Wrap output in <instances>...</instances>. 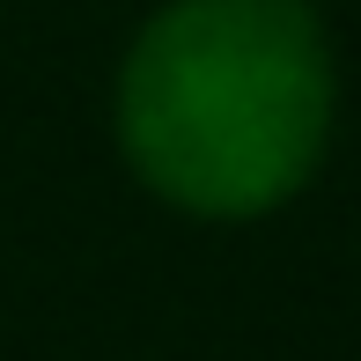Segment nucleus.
I'll list each match as a JSON object with an SVG mask.
<instances>
[{"mask_svg":"<svg viewBox=\"0 0 361 361\" xmlns=\"http://www.w3.org/2000/svg\"><path fill=\"white\" fill-rule=\"evenodd\" d=\"M339 59L310 0H162L133 30L111 133L140 192L192 221H266L317 177Z\"/></svg>","mask_w":361,"mask_h":361,"instance_id":"f257e3e1","label":"nucleus"}]
</instances>
